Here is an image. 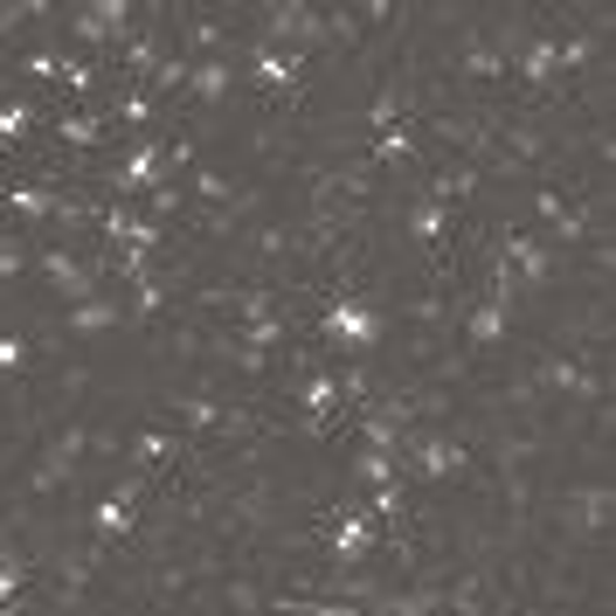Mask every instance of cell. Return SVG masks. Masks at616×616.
<instances>
[{"mask_svg":"<svg viewBox=\"0 0 616 616\" xmlns=\"http://www.w3.org/2000/svg\"><path fill=\"white\" fill-rule=\"evenodd\" d=\"M8 201H14V215H28V222H49L55 215V194L49 188H14Z\"/></svg>","mask_w":616,"mask_h":616,"instance_id":"9","label":"cell"},{"mask_svg":"<svg viewBox=\"0 0 616 616\" xmlns=\"http://www.w3.org/2000/svg\"><path fill=\"white\" fill-rule=\"evenodd\" d=\"M55 139H63V146H98V139H104V125H98V118H77V111H70V118H55Z\"/></svg>","mask_w":616,"mask_h":616,"instance_id":"10","label":"cell"},{"mask_svg":"<svg viewBox=\"0 0 616 616\" xmlns=\"http://www.w3.org/2000/svg\"><path fill=\"white\" fill-rule=\"evenodd\" d=\"M28 118H35V111H28V104H0V139H14V133H28Z\"/></svg>","mask_w":616,"mask_h":616,"instance_id":"11","label":"cell"},{"mask_svg":"<svg viewBox=\"0 0 616 616\" xmlns=\"http://www.w3.org/2000/svg\"><path fill=\"white\" fill-rule=\"evenodd\" d=\"M22 264H28V256H22V242H14V236H0V277H14Z\"/></svg>","mask_w":616,"mask_h":616,"instance_id":"13","label":"cell"},{"mask_svg":"<svg viewBox=\"0 0 616 616\" xmlns=\"http://www.w3.org/2000/svg\"><path fill=\"white\" fill-rule=\"evenodd\" d=\"M472 340H478V347L506 340V298H485V305H472Z\"/></svg>","mask_w":616,"mask_h":616,"instance_id":"8","label":"cell"},{"mask_svg":"<svg viewBox=\"0 0 616 616\" xmlns=\"http://www.w3.org/2000/svg\"><path fill=\"white\" fill-rule=\"evenodd\" d=\"M367 548H375V527H367L361 513H347L340 527H332V554H340V562H361Z\"/></svg>","mask_w":616,"mask_h":616,"instance_id":"6","label":"cell"},{"mask_svg":"<svg viewBox=\"0 0 616 616\" xmlns=\"http://www.w3.org/2000/svg\"><path fill=\"white\" fill-rule=\"evenodd\" d=\"M464 464V443H451V437H429L423 451H416V478H443V472H457Z\"/></svg>","mask_w":616,"mask_h":616,"instance_id":"5","label":"cell"},{"mask_svg":"<svg viewBox=\"0 0 616 616\" xmlns=\"http://www.w3.org/2000/svg\"><path fill=\"white\" fill-rule=\"evenodd\" d=\"M111 326H118V298L90 291L84 305H70V332H84V340H90V332H111Z\"/></svg>","mask_w":616,"mask_h":616,"instance_id":"4","label":"cell"},{"mask_svg":"<svg viewBox=\"0 0 616 616\" xmlns=\"http://www.w3.org/2000/svg\"><path fill=\"white\" fill-rule=\"evenodd\" d=\"M375 332H381L375 298H340V305L326 312V340H353V347H367Z\"/></svg>","mask_w":616,"mask_h":616,"instance_id":"1","label":"cell"},{"mask_svg":"<svg viewBox=\"0 0 616 616\" xmlns=\"http://www.w3.org/2000/svg\"><path fill=\"white\" fill-rule=\"evenodd\" d=\"M562 519H568L575 533L603 540V533H609V485H603V478H595V485H582V492H575L568 506H562Z\"/></svg>","mask_w":616,"mask_h":616,"instance_id":"3","label":"cell"},{"mask_svg":"<svg viewBox=\"0 0 616 616\" xmlns=\"http://www.w3.org/2000/svg\"><path fill=\"white\" fill-rule=\"evenodd\" d=\"M139 22V14L133 8H125V0H98V8H77V14H70V28H77V42H118V28H133Z\"/></svg>","mask_w":616,"mask_h":616,"instance_id":"2","label":"cell"},{"mask_svg":"<svg viewBox=\"0 0 616 616\" xmlns=\"http://www.w3.org/2000/svg\"><path fill=\"white\" fill-rule=\"evenodd\" d=\"M229 84H236V70H229V63H201L194 77H188V90H194L201 104H222V98H229Z\"/></svg>","mask_w":616,"mask_h":616,"instance_id":"7","label":"cell"},{"mask_svg":"<svg viewBox=\"0 0 616 616\" xmlns=\"http://www.w3.org/2000/svg\"><path fill=\"white\" fill-rule=\"evenodd\" d=\"M28 361V347L14 340V332H0V375H8V367H22Z\"/></svg>","mask_w":616,"mask_h":616,"instance_id":"12","label":"cell"},{"mask_svg":"<svg viewBox=\"0 0 616 616\" xmlns=\"http://www.w3.org/2000/svg\"><path fill=\"white\" fill-rule=\"evenodd\" d=\"M14 595H22V568H14V562H0V609H8Z\"/></svg>","mask_w":616,"mask_h":616,"instance_id":"14","label":"cell"}]
</instances>
